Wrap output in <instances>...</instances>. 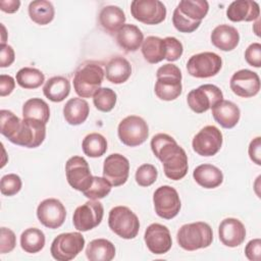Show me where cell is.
<instances>
[{
    "label": "cell",
    "mask_w": 261,
    "mask_h": 261,
    "mask_svg": "<svg viewBox=\"0 0 261 261\" xmlns=\"http://www.w3.org/2000/svg\"><path fill=\"white\" fill-rule=\"evenodd\" d=\"M45 241V234L41 229L30 227L20 236V247L24 252L35 254L44 248Z\"/></svg>",
    "instance_id": "cell-35"
},
{
    "label": "cell",
    "mask_w": 261,
    "mask_h": 261,
    "mask_svg": "<svg viewBox=\"0 0 261 261\" xmlns=\"http://www.w3.org/2000/svg\"><path fill=\"white\" fill-rule=\"evenodd\" d=\"M130 12L135 19L146 24H158L166 17V8L159 0H134Z\"/></svg>",
    "instance_id": "cell-13"
},
{
    "label": "cell",
    "mask_w": 261,
    "mask_h": 261,
    "mask_svg": "<svg viewBox=\"0 0 261 261\" xmlns=\"http://www.w3.org/2000/svg\"><path fill=\"white\" fill-rule=\"evenodd\" d=\"M89 104L82 98H71L63 107V116L65 121L70 125H79L85 122L89 116Z\"/></svg>",
    "instance_id": "cell-28"
},
{
    "label": "cell",
    "mask_w": 261,
    "mask_h": 261,
    "mask_svg": "<svg viewBox=\"0 0 261 261\" xmlns=\"http://www.w3.org/2000/svg\"><path fill=\"white\" fill-rule=\"evenodd\" d=\"M1 29H2V41H1V44H5V36H6V32H5V27L3 25V23H1Z\"/></svg>",
    "instance_id": "cell-52"
},
{
    "label": "cell",
    "mask_w": 261,
    "mask_h": 261,
    "mask_svg": "<svg viewBox=\"0 0 261 261\" xmlns=\"http://www.w3.org/2000/svg\"><path fill=\"white\" fill-rule=\"evenodd\" d=\"M15 59L14 50L10 45L1 44L0 45V66L7 67L10 66Z\"/></svg>",
    "instance_id": "cell-48"
},
{
    "label": "cell",
    "mask_w": 261,
    "mask_h": 261,
    "mask_svg": "<svg viewBox=\"0 0 261 261\" xmlns=\"http://www.w3.org/2000/svg\"><path fill=\"white\" fill-rule=\"evenodd\" d=\"M151 149L162 162L164 174L168 178L179 180L186 176L189 168L187 153L171 136L155 135L151 140Z\"/></svg>",
    "instance_id": "cell-1"
},
{
    "label": "cell",
    "mask_w": 261,
    "mask_h": 261,
    "mask_svg": "<svg viewBox=\"0 0 261 261\" xmlns=\"http://www.w3.org/2000/svg\"><path fill=\"white\" fill-rule=\"evenodd\" d=\"M37 217L44 226L55 229L63 224L66 217V209L58 199H45L37 208Z\"/></svg>",
    "instance_id": "cell-16"
},
{
    "label": "cell",
    "mask_w": 261,
    "mask_h": 261,
    "mask_svg": "<svg viewBox=\"0 0 261 261\" xmlns=\"http://www.w3.org/2000/svg\"><path fill=\"white\" fill-rule=\"evenodd\" d=\"M67 182L76 191H86L93 181V175L87 160L82 156H72L65 163Z\"/></svg>",
    "instance_id": "cell-14"
},
{
    "label": "cell",
    "mask_w": 261,
    "mask_h": 261,
    "mask_svg": "<svg viewBox=\"0 0 261 261\" xmlns=\"http://www.w3.org/2000/svg\"><path fill=\"white\" fill-rule=\"evenodd\" d=\"M158 176V171L156 167L152 164L145 163L139 166L136 171V181L141 187H149L153 185Z\"/></svg>",
    "instance_id": "cell-41"
},
{
    "label": "cell",
    "mask_w": 261,
    "mask_h": 261,
    "mask_svg": "<svg viewBox=\"0 0 261 261\" xmlns=\"http://www.w3.org/2000/svg\"><path fill=\"white\" fill-rule=\"evenodd\" d=\"M45 137L46 123L34 118H23L10 142L27 148H37L44 142Z\"/></svg>",
    "instance_id": "cell-8"
},
{
    "label": "cell",
    "mask_w": 261,
    "mask_h": 261,
    "mask_svg": "<svg viewBox=\"0 0 261 261\" xmlns=\"http://www.w3.org/2000/svg\"><path fill=\"white\" fill-rule=\"evenodd\" d=\"M54 6L50 1L36 0L29 5L30 18L37 24L45 25L50 23L54 18Z\"/></svg>",
    "instance_id": "cell-33"
},
{
    "label": "cell",
    "mask_w": 261,
    "mask_h": 261,
    "mask_svg": "<svg viewBox=\"0 0 261 261\" xmlns=\"http://www.w3.org/2000/svg\"><path fill=\"white\" fill-rule=\"evenodd\" d=\"M156 76L154 91L159 99L172 101L179 97L182 90L181 72L175 64L166 63L160 66L157 69Z\"/></svg>",
    "instance_id": "cell-4"
},
{
    "label": "cell",
    "mask_w": 261,
    "mask_h": 261,
    "mask_svg": "<svg viewBox=\"0 0 261 261\" xmlns=\"http://www.w3.org/2000/svg\"><path fill=\"white\" fill-rule=\"evenodd\" d=\"M108 225L115 234L125 240L136 238L140 229L138 216L126 206H116L110 210Z\"/></svg>",
    "instance_id": "cell-5"
},
{
    "label": "cell",
    "mask_w": 261,
    "mask_h": 261,
    "mask_svg": "<svg viewBox=\"0 0 261 261\" xmlns=\"http://www.w3.org/2000/svg\"><path fill=\"white\" fill-rule=\"evenodd\" d=\"M20 121L13 112L2 109L0 111V133L10 141L18 130Z\"/></svg>",
    "instance_id": "cell-39"
},
{
    "label": "cell",
    "mask_w": 261,
    "mask_h": 261,
    "mask_svg": "<svg viewBox=\"0 0 261 261\" xmlns=\"http://www.w3.org/2000/svg\"><path fill=\"white\" fill-rule=\"evenodd\" d=\"M176 9L188 19L194 22H201L209 10L206 0H181Z\"/></svg>",
    "instance_id": "cell-32"
},
{
    "label": "cell",
    "mask_w": 261,
    "mask_h": 261,
    "mask_svg": "<svg viewBox=\"0 0 261 261\" xmlns=\"http://www.w3.org/2000/svg\"><path fill=\"white\" fill-rule=\"evenodd\" d=\"M222 134L214 125H206L199 130L192 142L193 150L204 157L215 155L222 146Z\"/></svg>",
    "instance_id": "cell-15"
},
{
    "label": "cell",
    "mask_w": 261,
    "mask_h": 261,
    "mask_svg": "<svg viewBox=\"0 0 261 261\" xmlns=\"http://www.w3.org/2000/svg\"><path fill=\"white\" fill-rule=\"evenodd\" d=\"M15 87L14 79L7 74L0 75V96L5 97L12 93Z\"/></svg>",
    "instance_id": "cell-50"
},
{
    "label": "cell",
    "mask_w": 261,
    "mask_h": 261,
    "mask_svg": "<svg viewBox=\"0 0 261 261\" xmlns=\"http://www.w3.org/2000/svg\"><path fill=\"white\" fill-rule=\"evenodd\" d=\"M103 214V205L98 200H90L74 210L72 223L77 230L88 231L101 223Z\"/></svg>",
    "instance_id": "cell-12"
},
{
    "label": "cell",
    "mask_w": 261,
    "mask_h": 261,
    "mask_svg": "<svg viewBox=\"0 0 261 261\" xmlns=\"http://www.w3.org/2000/svg\"><path fill=\"white\" fill-rule=\"evenodd\" d=\"M104 75V70L99 63L85 62L74 73L73 88L75 93L82 98L93 97L100 89Z\"/></svg>",
    "instance_id": "cell-3"
},
{
    "label": "cell",
    "mask_w": 261,
    "mask_h": 261,
    "mask_svg": "<svg viewBox=\"0 0 261 261\" xmlns=\"http://www.w3.org/2000/svg\"><path fill=\"white\" fill-rule=\"evenodd\" d=\"M142 54L145 60L151 64L165 59L166 50L164 39L155 36L147 37L142 43Z\"/></svg>",
    "instance_id": "cell-31"
},
{
    "label": "cell",
    "mask_w": 261,
    "mask_h": 261,
    "mask_svg": "<svg viewBox=\"0 0 261 261\" xmlns=\"http://www.w3.org/2000/svg\"><path fill=\"white\" fill-rule=\"evenodd\" d=\"M166 56L165 59L167 61H176L181 55L184 51V47L180 41H178L174 37H166L164 38Z\"/></svg>",
    "instance_id": "cell-44"
},
{
    "label": "cell",
    "mask_w": 261,
    "mask_h": 261,
    "mask_svg": "<svg viewBox=\"0 0 261 261\" xmlns=\"http://www.w3.org/2000/svg\"><path fill=\"white\" fill-rule=\"evenodd\" d=\"M125 19L123 10L115 5L103 7L99 14L101 27L109 34H116L123 27Z\"/></svg>",
    "instance_id": "cell-27"
},
{
    "label": "cell",
    "mask_w": 261,
    "mask_h": 261,
    "mask_svg": "<svg viewBox=\"0 0 261 261\" xmlns=\"http://www.w3.org/2000/svg\"><path fill=\"white\" fill-rule=\"evenodd\" d=\"M220 242L229 248H234L243 244L246 238L245 225L237 218L228 217L223 219L218 227Z\"/></svg>",
    "instance_id": "cell-20"
},
{
    "label": "cell",
    "mask_w": 261,
    "mask_h": 261,
    "mask_svg": "<svg viewBox=\"0 0 261 261\" xmlns=\"http://www.w3.org/2000/svg\"><path fill=\"white\" fill-rule=\"evenodd\" d=\"M223 100L221 90L211 84H205L192 90L187 97L189 107L196 113H203Z\"/></svg>",
    "instance_id": "cell-10"
},
{
    "label": "cell",
    "mask_w": 261,
    "mask_h": 261,
    "mask_svg": "<svg viewBox=\"0 0 261 261\" xmlns=\"http://www.w3.org/2000/svg\"><path fill=\"white\" fill-rule=\"evenodd\" d=\"M245 255L250 261H260L261 259V240H251L245 247Z\"/></svg>",
    "instance_id": "cell-47"
},
{
    "label": "cell",
    "mask_w": 261,
    "mask_h": 261,
    "mask_svg": "<svg viewBox=\"0 0 261 261\" xmlns=\"http://www.w3.org/2000/svg\"><path fill=\"white\" fill-rule=\"evenodd\" d=\"M144 41L142 31L135 24L124 23L116 33V42L125 52L137 51Z\"/></svg>",
    "instance_id": "cell-25"
},
{
    "label": "cell",
    "mask_w": 261,
    "mask_h": 261,
    "mask_svg": "<svg viewBox=\"0 0 261 261\" xmlns=\"http://www.w3.org/2000/svg\"><path fill=\"white\" fill-rule=\"evenodd\" d=\"M176 240L184 250L195 251L207 248L212 244L213 231L210 225L203 221L184 224L176 233Z\"/></svg>",
    "instance_id": "cell-2"
},
{
    "label": "cell",
    "mask_w": 261,
    "mask_h": 261,
    "mask_svg": "<svg viewBox=\"0 0 261 261\" xmlns=\"http://www.w3.org/2000/svg\"><path fill=\"white\" fill-rule=\"evenodd\" d=\"M249 156L250 159L256 163L257 165H261V138L260 137H256L255 139H253L249 145Z\"/></svg>",
    "instance_id": "cell-49"
},
{
    "label": "cell",
    "mask_w": 261,
    "mask_h": 261,
    "mask_svg": "<svg viewBox=\"0 0 261 261\" xmlns=\"http://www.w3.org/2000/svg\"><path fill=\"white\" fill-rule=\"evenodd\" d=\"M195 181L205 189H215L223 181L222 171L212 164H201L193 171Z\"/></svg>",
    "instance_id": "cell-24"
},
{
    "label": "cell",
    "mask_w": 261,
    "mask_h": 261,
    "mask_svg": "<svg viewBox=\"0 0 261 261\" xmlns=\"http://www.w3.org/2000/svg\"><path fill=\"white\" fill-rule=\"evenodd\" d=\"M82 148L85 155L89 157H101L107 151V141L101 134L92 133L84 138Z\"/></svg>",
    "instance_id": "cell-36"
},
{
    "label": "cell",
    "mask_w": 261,
    "mask_h": 261,
    "mask_svg": "<svg viewBox=\"0 0 261 261\" xmlns=\"http://www.w3.org/2000/svg\"><path fill=\"white\" fill-rule=\"evenodd\" d=\"M129 173V162L119 153H113L106 157L103 164V177L113 187H119L126 182Z\"/></svg>",
    "instance_id": "cell-17"
},
{
    "label": "cell",
    "mask_w": 261,
    "mask_h": 261,
    "mask_svg": "<svg viewBox=\"0 0 261 261\" xmlns=\"http://www.w3.org/2000/svg\"><path fill=\"white\" fill-rule=\"evenodd\" d=\"M212 115L217 123L224 128H232L240 120V108L231 101L221 100L212 107Z\"/></svg>",
    "instance_id": "cell-22"
},
{
    "label": "cell",
    "mask_w": 261,
    "mask_h": 261,
    "mask_svg": "<svg viewBox=\"0 0 261 261\" xmlns=\"http://www.w3.org/2000/svg\"><path fill=\"white\" fill-rule=\"evenodd\" d=\"M230 90L239 97L250 98L260 91L259 75L249 69H241L234 72L229 82Z\"/></svg>",
    "instance_id": "cell-18"
},
{
    "label": "cell",
    "mask_w": 261,
    "mask_h": 261,
    "mask_svg": "<svg viewBox=\"0 0 261 261\" xmlns=\"http://www.w3.org/2000/svg\"><path fill=\"white\" fill-rule=\"evenodd\" d=\"M21 178L15 173H8L2 176L0 181V191L4 196H14L21 189Z\"/></svg>",
    "instance_id": "cell-42"
},
{
    "label": "cell",
    "mask_w": 261,
    "mask_h": 261,
    "mask_svg": "<svg viewBox=\"0 0 261 261\" xmlns=\"http://www.w3.org/2000/svg\"><path fill=\"white\" fill-rule=\"evenodd\" d=\"M144 240L149 251L155 255L167 253L172 246L169 229L160 223L150 224L145 230Z\"/></svg>",
    "instance_id": "cell-19"
},
{
    "label": "cell",
    "mask_w": 261,
    "mask_h": 261,
    "mask_svg": "<svg viewBox=\"0 0 261 261\" xmlns=\"http://www.w3.org/2000/svg\"><path fill=\"white\" fill-rule=\"evenodd\" d=\"M16 245L15 233L6 227L0 229V253L5 254L11 252Z\"/></svg>",
    "instance_id": "cell-45"
},
{
    "label": "cell",
    "mask_w": 261,
    "mask_h": 261,
    "mask_svg": "<svg viewBox=\"0 0 261 261\" xmlns=\"http://www.w3.org/2000/svg\"><path fill=\"white\" fill-rule=\"evenodd\" d=\"M222 66L221 57L214 52H202L190 57L187 63L188 72L198 79L216 75Z\"/></svg>",
    "instance_id": "cell-9"
},
{
    "label": "cell",
    "mask_w": 261,
    "mask_h": 261,
    "mask_svg": "<svg viewBox=\"0 0 261 261\" xmlns=\"http://www.w3.org/2000/svg\"><path fill=\"white\" fill-rule=\"evenodd\" d=\"M22 116L23 118H34L47 123L50 118L49 105L41 98L29 99L22 106Z\"/></svg>",
    "instance_id": "cell-34"
},
{
    "label": "cell",
    "mask_w": 261,
    "mask_h": 261,
    "mask_svg": "<svg viewBox=\"0 0 261 261\" xmlns=\"http://www.w3.org/2000/svg\"><path fill=\"white\" fill-rule=\"evenodd\" d=\"M156 214L163 219L175 217L180 210V199L177 191L170 186L159 187L153 195Z\"/></svg>",
    "instance_id": "cell-11"
},
{
    "label": "cell",
    "mask_w": 261,
    "mask_h": 261,
    "mask_svg": "<svg viewBox=\"0 0 261 261\" xmlns=\"http://www.w3.org/2000/svg\"><path fill=\"white\" fill-rule=\"evenodd\" d=\"M119 140L128 147H136L143 144L149 136L147 122L140 116L128 115L123 118L117 128Z\"/></svg>",
    "instance_id": "cell-7"
},
{
    "label": "cell",
    "mask_w": 261,
    "mask_h": 261,
    "mask_svg": "<svg viewBox=\"0 0 261 261\" xmlns=\"http://www.w3.org/2000/svg\"><path fill=\"white\" fill-rule=\"evenodd\" d=\"M70 92V83L64 76H53L49 79L44 87L43 93L46 98L52 102H61L63 101Z\"/></svg>",
    "instance_id": "cell-30"
},
{
    "label": "cell",
    "mask_w": 261,
    "mask_h": 261,
    "mask_svg": "<svg viewBox=\"0 0 261 261\" xmlns=\"http://www.w3.org/2000/svg\"><path fill=\"white\" fill-rule=\"evenodd\" d=\"M245 59L249 65L260 67L261 65V44L252 43L245 51Z\"/></svg>",
    "instance_id": "cell-46"
},
{
    "label": "cell",
    "mask_w": 261,
    "mask_h": 261,
    "mask_svg": "<svg viewBox=\"0 0 261 261\" xmlns=\"http://www.w3.org/2000/svg\"><path fill=\"white\" fill-rule=\"evenodd\" d=\"M104 73L110 83L116 85L123 84L132 74V65L124 57L115 56L105 65Z\"/></svg>",
    "instance_id": "cell-26"
},
{
    "label": "cell",
    "mask_w": 261,
    "mask_h": 261,
    "mask_svg": "<svg viewBox=\"0 0 261 261\" xmlns=\"http://www.w3.org/2000/svg\"><path fill=\"white\" fill-rule=\"evenodd\" d=\"M45 82L44 73L34 67L20 68L16 73V83L23 89H37Z\"/></svg>",
    "instance_id": "cell-37"
},
{
    "label": "cell",
    "mask_w": 261,
    "mask_h": 261,
    "mask_svg": "<svg viewBox=\"0 0 261 261\" xmlns=\"http://www.w3.org/2000/svg\"><path fill=\"white\" fill-rule=\"evenodd\" d=\"M20 6L19 0H1L0 9L6 13H14Z\"/></svg>",
    "instance_id": "cell-51"
},
{
    "label": "cell",
    "mask_w": 261,
    "mask_h": 261,
    "mask_svg": "<svg viewBox=\"0 0 261 261\" xmlns=\"http://www.w3.org/2000/svg\"><path fill=\"white\" fill-rule=\"evenodd\" d=\"M260 15V7L256 1L237 0L229 4L226 9V16L233 22L252 21L258 19Z\"/></svg>",
    "instance_id": "cell-21"
},
{
    "label": "cell",
    "mask_w": 261,
    "mask_h": 261,
    "mask_svg": "<svg viewBox=\"0 0 261 261\" xmlns=\"http://www.w3.org/2000/svg\"><path fill=\"white\" fill-rule=\"evenodd\" d=\"M172 23L174 25V28L180 32V33H193L194 31H196L201 22H194L191 21L190 19H188L187 17H185L176 8L173 11V15H172Z\"/></svg>",
    "instance_id": "cell-43"
},
{
    "label": "cell",
    "mask_w": 261,
    "mask_h": 261,
    "mask_svg": "<svg viewBox=\"0 0 261 261\" xmlns=\"http://www.w3.org/2000/svg\"><path fill=\"white\" fill-rule=\"evenodd\" d=\"M111 187V184L105 177L93 176L91 186L83 194L90 200H99L105 198L110 193Z\"/></svg>",
    "instance_id": "cell-40"
},
{
    "label": "cell",
    "mask_w": 261,
    "mask_h": 261,
    "mask_svg": "<svg viewBox=\"0 0 261 261\" xmlns=\"http://www.w3.org/2000/svg\"><path fill=\"white\" fill-rule=\"evenodd\" d=\"M116 93L110 88H100L93 96L95 107L102 112L111 111L116 104Z\"/></svg>",
    "instance_id": "cell-38"
},
{
    "label": "cell",
    "mask_w": 261,
    "mask_h": 261,
    "mask_svg": "<svg viewBox=\"0 0 261 261\" xmlns=\"http://www.w3.org/2000/svg\"><path fill=\"white\" fill-rule=\"evenodd\" d=\"M211 43L222 51L233 50L240 42V34L234 27L219 24L211 33Z\"/></svg>",
    "instance_id": "cell-23"
},
{
    "label": "cell",
    "mask_w": 261,
    "mask_h": 261,
    "mask_svg": "<svg viewBox=\"0 0 261 261\" xmlns=\"http://www.w3.org/2000/svg\"><path fill=\"white\" fill-rule=\"evenodd\" d=\"M85 239L80 232H64L57 236L50 248L52 257L58 261H69L82 252Z\"/></svg>",
    "instance_id": "cell-6"
},
{
    "label": "cell",
    "mask_w": 261,
    "mask_h": 261,
    "mask_svg": "<svg viewBox=\"0 0 261 261\" xmlns=\"http://www.w3.org/2000/svg\"><path fill=\"white\" fill-rule=\"evenodd\" d=\"M86 256L90 261H110L115 256V247L106 239H95L87 246Z\"/></svg>",
    "instance_id": "cell-29"
}]
</instances>
